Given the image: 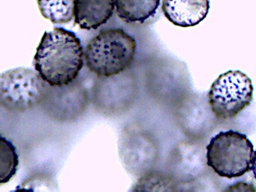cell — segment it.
<instances>
[{"label":"cell","mask_w":256,"mask_h":192,"mask_svg":"<svg viewBox=\"0 0 256 192\" xmlns=\"http://www.w3.org/2000/svg\"><path fill=\"white\" fill-rule=\"evenodd\" d=\"M19 158L13 144L1 136L0 140V184L8 182L17 172Z\"/></svg>","instance_id":"obj_11"},{"label":"cell","mask_w":256,"mask_h":192,"mask_svg":"<svg viewBox=\"0 0 256 192\" xmlns=\"http://www.w3.org/2000/svg\"><path fill=\"white\" fill-rule=\"evenodd\" d=\"M160 0H115L116 14L127 24H143L156 14Z\"/></svg>","instance_id":"obj_9"},{"label":"cell","mask_w":256,"mask_h":192,"mask_svg":"<svg viewBox=\"0 0 256 192\" xmlns=\"http://www.w3.org/2000/svg\"><path fill=\"white\" fill-rule=\"evenodd\" d=\"M47 84L38 73L29 68L8 70L0 77V102L10 111L29 110L43 102Z\"/></svg>","instance_id":"obj_4"},{"label":"cell","mask_w":256,"mask_h":192,"mask_svg":"<svg viewBox=\"0 0 256 192\" xmlns=\"http://www.w3.org/2000/svg\"><path fill=\"white\" fill-rule=\"evenodd\" d=\"M136 41L121 28L100 32L86 45L84 62L98 76L111 78L131 66L136 52Z\"/></svg>","instance_id":"obj_2"},{"label":"cell","mask_w":256,"mask_h":192,"mask_svg":"<svg viewBox=\"0 0 256 192\" xmlns=\"http://www.w3.org/2000/svg\"><path fill=\"white\" fill-rule=\"evenodd\" d=\"M206 148L208 166L221 177L238 178L251 170L254 146L241 132L233 130L219 132Z\"/></svg>","instance_id":"obj_3"},{"label":"cell","mask_w":256,"mask_h":192,"mask_svg":"<svg viewBox=\"0 0 256 192\" xmlns=\"http://www.w3.org/2000/svg\"><path fill=\"white\" fill-rule=\"evenodd\" d=\"M86 100V89L73 82L67 86L48 88L43 102L56 118L68 120L83 112Z\"/></svg>","instance_id":"obj_6"},{"label":"cell","mask_w":256,"mask_h":192,"mask_svg":"<svg viewBox=\"0 0 256 192\" xmlns=\"http://www.w3.org/2000/svg\"><path fill=\"white\" fill-rule=\"evenodd\" d=\"M41 14L54 24H68L74 17L75 0H38Z\"/></svg>","instance_id":"obj_10"},{"label":"cell","mask_w":256,"mask_h":192,"mask_svg":"<svg viewBox=\"0 0 256 192\" xmlns=\"http://www.w3.org/2000/svg\"><path fill=\"white\" fill-rule=\"evenodd\" d=\"M251 170H252L255 179L256 180V150L254 152V154Z\"/></svg>","instance_id":"obj_12"},{"label":"cell","mask_w":256,"mask_h":192,"mask_svg":"<svg viewBox=\"0 0 256 192\" xmlns=\"http://www.w3.org/2000/svg\"><path fill=\"white\" fill-rule=\"evenodd\" d=\"M209 0H163L162 10L176 26L190 27L200 24L206 17Z\"/></svg>","instance_id":"obj_7"},{"label":"cell","mask_w":256,"mask_h":192,"mask_svg":"<svg viewBox=\"0 0 256 192\" xmlns=\"http://www.w3.org/2000/svg\"><path fill=\"white\" fill-rule=\"evenodd\" d=\"M115 8V0H75V24L86 30L98 29L110 19Z\"/></svg>","instance_id":"obj_8"},{"label":"cell","mask_w":256,"mask_h":192,"mask_svg":"<svg viewBox=\"0 0 256 192\" xmlns=\"http://www.w3.org/2000/svg\"><path fill=\"white\" fill-rule=\"evenodd\" d=\"M84 60L83 47L76 34L57 27L44 32L36 48L34 66L50 86H62L74 81Z\"/></svg>","instance_id":"obj_1"},{"label":"cell","mask_w":256,"mask_h":192,"mask_svg":"<svg viewBox=\"0 0 256 192\" xmlns=\"http://www.w3.org/2000/svg\"><path fill=\"white\" fill-rule=\"evenodd\" d=\"M252 82L239 70L221 74L212 84L209 93L212 110L221 120L235 118L250 105L252 100Z\"/></svg>","instance_id":"obj_5"}]
</instances>
